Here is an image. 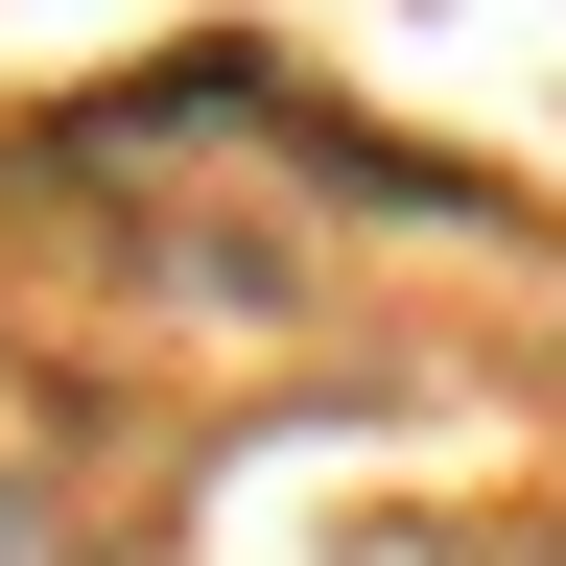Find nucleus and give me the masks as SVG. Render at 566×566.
Wrapping results in <instances>:
<instances>
[{
	"mask_svg": "<svg viewBox=\"0 0 566 566\" xmlns=\"http://www.w3.org/2000/svg\"><path fill=\"white\" fill-rule=\"evenodd\" d=\"M0 566H71V543H48V495H0Z\"/></svg>",
	"mask_w": 566,
	"mask_h": 566,
	"instance_id": "f257e3e1",
	"label": "nucleus"
}]
</instances>
